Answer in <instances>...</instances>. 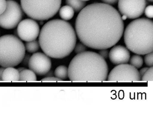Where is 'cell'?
Listing matches in <instances>:
<instances>
[{
    "label": "cell",
    "instance_id": "6da1fadb",
    "mask_svg": "<svg viewBox=\"0 0 153 131\" xmlns=\"http://www.w3.org/2000/svg\"><path fill=\"white\" fill-rule=\"evenodd\" d=\"M75 27L81 43L97 50L114 46L124 31V24L120 13L105 3H93L85 7L77 17Z\"/></svg>",
    "mask_w": 153,
    "mask_h": 131
},
{
    "label": "cell",
    "instance_id": "7a4b0ae2",
    "mask_svg": "<svg viewBox=\"0 0 153 131\" xmlns=\"http://www.w3.org/2000/svg\"><path fill=\"white\" fill-rule=\"evenodd\" d=\"M39 43L45 54L53 58L62 59L68 56L76 43V32L67 21L53 19L42 27Z\"/></svg>",
    "mask_w": 153,
    "mask_h": 131
},
{
    "label": "cell",
    "instance_id": "3957f363",
    "mask_svg": "<svg viewBox=\"0 0 153 131\" xmlns=\"http://www.w3.org/2000/svg\"><path fill=\"white\" fill-rule=\"evenodd\" d=\"M108 73V66L104 59L99 54L91 51L76 55L68 68V77L72 82H105Z\"/></svg>",
    "mask_w": 153,
    "mask_h": 131
},
{
    "label": "cell",
    "instance_id": "277c9868",
    "mask_svg": "<svg viewBox=\"0 0 153 131\" xmlns=\"http://www.w3.org/2000/svg\"><path fill=\"white\" fill-rule=\"evenodd\" d=\"M124 40L127 49L138 55L153 52V22L147 18L131 21L124 31Z\"/></svg>",
    "mask_w": 153,
    "mask_h": 131
},
{
    "label": "cell",
    "instance_id": "5b68a950",
    "mask_svg": "<svg viewBox=\"0 0 153 131\" xmlns=\"http://www.w3.org/2000/svg\"><path fill=\"white\" fill-rule=\"evenodd\" d=\"M25 50L24 43L17 36L7 35L0 37V66H17L22 62Z\"/></svg>",
    "mask_w": 153,
    "mask_h": 131
},
{
    "label": "cell",
    "instance_id": "8992f818",
    "mask_svg": "<svg viewBox=\"0 0 153 131\" xmlns=\"http://www.w3.org/2000/svg\"><path fill=\"white\" fill-rule=\"evenodd\" d=\"M21 8L27 15L38 21L53 17L59 10L62 0H20Z\"/></svg>",
    "mask_w": 153,
    "mask_h": 131
},
{
    "label": "cell",
    "instance_id": "52a82bcc",
    "mask_svg": "<svg viewBox=\"0 0 153 131\" xmlns=\"http://www.w3.org/2000/svg\"><path fill=\"white\" fill-rule=\"evenodd\" d=\"M7 7L3 14L0 15V26L6 29L16 28L23 17L22 9L19 3L7 0Z\"/></svg>",
    "mask_w": 153,
    "mask_h": 131
},
{
    "label": "cell",
    "instance_id": "ba28073f",
    "mask_svg": "<svg viewBox=\"0 0 153 131\" xmlns=\"http://www.w3.org/2000/svg\"><path fill=\"white\" fill-rule=\"evenodd\" d=\"M109 82H137L141 81L137 68L128 64H120L111 70L107 77Z\"/></svg>",
    "mask_w": 153,
    "mask_h": 131
},
{
    "label": "cell",
    "instance_id": "9c48e42d",
    "mask_svg": "<svg viewBox=\"0 0 153 131\" xmlns=\"http://www.w3.org/2000/svg\"><path fill=\"white\" fill-rule=\"evenodd\" d=\"M146 6V0H119L118 9L122 15L135 19L143 15Z\"/></svg>",
    "mask_w": 153,
    "mask_h": 131
},
{
    "label": "cell",
    "instance_id": "30bf717a",
    "mask_svg": "<svg viewBox=\"0 0 153 131\" xmlns=\"http://www.w3.org/2000/svg\"><path fill=\"white\" fill-rule=\"evenodd\" d=\"M18 36L26 42L36 40L40 34V27L33 19H25L20 21L16 30Z\"/></svg>",
    "mask_w": 153,
    "mask_h": 131
},
{
    "label": "cell",
    "instance_id": "8fae6325",
    "mask_svg": "<svg viewBox=\"0 0 153 131\" xmlns=\"http://www.w3.org/2000/svg\"><path fill=\"white\" fill-rule=\"evenodd\" d=\"M51 61L45 54L36 52L30 57L28 67L36 74L45 75L51 68Z\"/></svg>",
    "mask_w": 153,
    "mask_h": 131
},
{
    "label": "cell",
    "instance_id": "7c38bea8",
    "mask_svg": "<svg viewBox=\"0 0 153 131\" xmlns=\"http://www.w3.org/2000/svg\"><path fill=\"white\" fill-rule=\"evenodd\" d=\"M108 57L114 65H119L128 63L129 60L130 54L128 49L121 45H118L111 50Z\"/></svg>",
    "mask_w": 153,
    "mask_h": 131
},
{
    "label": "cell",
    "instance_id": "4fadbf2b",
    "mask_svg": "<svg viewBox=\"0 0 153 131\" xmlns=\"http://www.w3.org/2000/svg\"><path fill=\"white\" fill-rule=\"evenodd\" d=\"M4 82H18L19 81V72L13 67L5 68L1 77Z\"/></svg>",
    "mask_w": 153,
    "mask_h": 131
},
{
    "label": "cell",
    "instance_id": "5bb4252c",
    "mask_svg": "<svg viewBox=\"0 0 153 131\" xmlns=\"http://www.w3.org/2000/svg\"><path fill=\"white\" fill-rule=\"evenodd\" d=\"M36 74L30 69H25L19 72V81L22 82H35L36 81Z\"/></svg>",
    "mask_w": 153,
    "mask_h": 131
},
{
    "label": "cell",
    "instance_id": "9a60e30c",
    "mask_svg": "<svg viewBox=\"0 0 153 131\" xmlns=\"http://www.w3.org/2000/svg\"><path fill=\"white\" fill-rule=\"evenodd\" d=\"M59 15L63 20H70L74 16V10L68 5L63 6L60 9Z\"/></svg>",
    "mask_w": 153,
    "mask_h": 131
},
{
    "label": "cell",
    "instance_id": "2e32d148",
    "mask_svg": "<svg viewBox=\"0 0 153 131\" xmlns=\"http://www.w3.org/2000/svg\"><path fill=\"white\" fill-rule=\"evenodd\" d=\"M66 3L71 7L76 12L81 11L86 4L85 1L81 0H66Z\"/></svg>",
    "mask_w": 153,
    "mask_h": 131
},
{
    "label": "cell",
    "instance_id": "e0dca14e",
    "mask_svg": "<svg viewBox=\"0 0 153 131\" xmlns=\"http://www.w3.org/2000/svg\"><path fill=\"white\" fill-rule=\"evenodd\" d=\"M55 77L61 80H66L68 77V68L64 66H59L54 71Z\"/></svg>",
    "mask_w": 153,
    "mask_h": 131
},
{
    "label": "cell",
    "instance_id": "ac0fdd59",
    "mask_svg": "<svg viewBox=\"0 0 153 131\" xmlns=\"http://www.w3.org/2000/svg\"><path fill=\"white\" fill-rule=\"evenodd\" d=\"M25 49L29 53H34L39 50L40 44L36 40L27 42L25 43Z\"/></svg>",
    "mask_w": 153,
    "mask_h": 131
},
{
    "label": "cell",
    "instance_id": "d6986e66",
    "mask_svg": "<svg viewBox=\"0 0 153 131\" xmlns=\"http://www.w3.org/2000/svg\"><path fill=\"white\" fill-rule=\"evenodd\" d=\"M129 60L131 65L136 68H140L143 65V59L139 55H133Z\"/></svg>",
    "mask_w": 153,
    "mask_h": 131
},
{
    "label": "cell",
    "instance_id": "ffe728a7",
    "mask_svg": "<svg viewBox=\"0 0 153 131\" xmlns=\"http://www.w3.org/2000/svg\"><path fill=\"white\" fill-rule=\"evenodd\" d=\"M153 67L149 68L146 73L143 75L141 78L142 82H146L149 81H152L153 80Z\"/></svg>",
    "mask_w": 153,
    "mask_h": 131
},
{
    "label": "cell",
    "instance_id": "44dd1931",
    "mask_svg": "<svg viewBox=\"0 0 153 131\" xmlns=\"http://www.w3.org/2000/svg\"><path fill=\"white\" fill-rule=\"evenodd\" d=\"M74 50L75 51V53L77 54H79V53H82V52H85L87 50V47L82 43H79L76 45V44L75 45Z\"/></svg>",
    "mask_w": 153,
    "mask_h": 131
},
{
    "label": "cell",
    "instance_id": "7402d4cb",
    "mask_svg": "<svg viewBox=\"0 0 153 131\" xmlns=\"http://www.w3.org/2000/svg\"><path fill=\"white\" fill-rule=\"evenodd\" d=\"M153 52L146 54L144 58L145 64L149 67H153Z\"/></svg>",
    "mask_w": 153,
    "mask_h": 131
},
{
    "label": "cell",
    "instance_id": "603a6c76",
    "mask_svg": "<svg viewBox=\"0 0 153 131\" xmlns=\"http://www.w3.org/2000/svg\"><path fill=\"white\" fill-rule=\"evenodd\" d=\"M144 11H145V15L147 17L149 18H153V7L152 5H150L146 7Z\"/></svg>",
    "mask_w": 153,
    "mask_h": 131
},
{
    "label": "cell",
    "instance_id": "cb8c5ba5",
    "mask_svg": "<svg viewBox=\"0 0 153 131\" xmlns=\"http://www.w3.org/2000/svg\"><path fill=\"white\" fill-rule=\"evenodd\" d=\"M41 81L43 82H62V80L57 77H53L52 76L45 77L41 80Z\"/></svg>",
    "mask_w": 153,
    "mask_h": 131
},
{
    "label": "cell",
    "instance_id": "d4e9b609",
    "mask_svg": "<svg viewBox=\"0 0 153 131\" xmlns=\"http://www.w3.org/2000/svg\"><path fill=\"white\" fill-rule=\"evenodd\" d=\"M7 7V1L6 0H0V15L3 14Z\"/></svg>",
    "mask_w": 153,
    "mask_h": 131
},
{
    "label": "cell",
    "instance_id": "484cf974",
    "mask_svg": "<svg viewBox=\"0 0 153 131\" xmlns=\"http://www.w3.org/2000/svg\"><path fill=\"white\" fill-rule=\"evenodd\" d=\"M31 55L29 54H26L25 55L23 60H22V65L24 67H28L29 60H30Z\"/></svg>",
    "mask_w": 153,
    "mask_h": 131
},
{
    "label": "cell",
    "instance_id": "4316f807",
    "mask_svg": "<svg viewBox=\"0 0 153 131\" xmlns=\"http://www.w3.org/2000/svg\"><path fill=\"white\" fill-rule=\"evenodd\" d=\"M99 54L103 58L105 59L107 58L109 56V52H108V51L106 50V49H101L99 52Z\"/></svg>",
    "mask_w": 153,
    "mask_h": 131
},
{
    "label": "cell",
    "instance_id": "83f0119b",
    "mask_svg": "<svg viewBox=\"0 0 153 131\" xmlns=\"http://www.w3.org/2000/svg\"><path fill=\"white\" fill-rule=\"evenodd\" d=\"M105 4L108 5H114L116 4L119 0H101Z\"/></svg>",
    "mask_w": 153,
    "mask_h": 131
},
{
    "label": "cell",
    "instance_id": "f1b7e54d",
    "mask_svg": "<svg viewBox=\"0 0 153 131\" xmlns=\"http://www.w3.org/2000/svg\"><path fill=\"white\" fill-rule=\"evenodd\" d=\"M149 68L146 67L144 68H142V69H140V70L139 73L140 75V76L141 77L143 76V75L145 73H146V71L147 70V69H148Z\"/></svg>",
    "mask_w": 153,
    "mask_h": 131
},
{
    "label": "cell",
    "instance_id": "f546056e",
    "mask_svg": "<svg viewBox=\"0 0 153 131\" xmlns=\"http://www.w3.org/2000/svg\"><path fill=\"white\" fill-rule=\"evenodd\" d=\"M5 68L2 67L0 68V79L1 80V77H2V74H3V71L5 69Z\"/></svg>",
    "mask_w": 153,
    "mask_h": 131
},
{
    "label": "cell",
    "instance_id": "4dcf8cb0",
    "mask_svg": "<svg viewBox=\"0 0 153 131\" xmlns=\"http://www.w3.org/2000/svg\"><path fill=\"white\" fill-rule=\"evenodd\" d=\"M45 75L47 76V77H52L53 75V73L52 72H50V71Z\"/></svg>",
    "mask_w": 153,
    "mask_h": 131
},
{
    "label": "cell",
    "instance_id": "1f68e13d",
    "mask_svg": "<svg viewBox=\"0 0 153 131\" xmlns=\"http://www.w3.org/2000/svg\"><path fill=\"white\" fill-rule=\"evenodd\" d=\"M25 69V68L24 67H20L19 68H18L17 70H18L19 72H20L21 71H23L24 69Z\"/></svg>",
    "mask_w": 153,
    "mask_h": 131
},
{
    "label": "cell",
    "instance_id": "d6a6232c",
    "mask_svg": "<svg viewBox=\"0 0 153 131\" xmlns=\"http://www.w3.org/2000/svg\"><path fill=\"white\" fill-rule=\"evenodd\" d=\"M127 18H128L125 15H122V16L121 17V19L123 21V20H126Z\"/></svg>",
    "mask_w": 153,
    "mask_h": 131
},
{
    "label": "cell",
    "instance_id": "836d02e7",
    "mask_svg": "<svg viewBox=\"0 0 153 131\" xmlns=\"http://www.w3.org/2000/svg\"><path fill=\"white\" fill-rule=\"evenodd\" d=\"M81 1H90V0H81Z\"/></svg>",
    "mask_w": 153,
    "mask_h": 131
},
{
    "label": "cell",
    "instance_id": "e575fe53",
    "mask_svg": "<svg viewBox=\"0 0 153 131\" xmlns=\"http://www.w3.org/2000/svg\"><path fill=\"white\" fill-rule=\"evenodd\" d=\"M148 1H150V2H153V0H148Z\"/></svg>",
    "mask_w": 153,
    "mask_h": 131
},
{
    "label": "cell",
    "instance_id": "d590c367",
    "mask_svg": "<svg viewBox=\"0 0 153 131\" xmlns=\"http://www.w3.org/2000/svg\"><path fill=\"white\" fill-rule=\"evenodd\" d=\"M1 81H2V80L1 79H0V82H1Z\"/></svg>",
    "mask_w": 153,
    "mask_h": 131
}]
</instances>
